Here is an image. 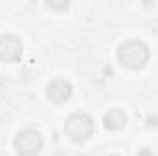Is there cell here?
<instances>
[{
	"label": "cell",
	"mask_w": 158,
	"mask_h": 156,
	"mask_svg": "<svg viewBox=\"0 0 158 156\" xmlns=\"http://www.w3.org/2000/svg\"><path fill=\"white\" fill-rule=\"evenodd\" d=\"M68 6H70L68 2H61V4H55V2H46V7H50V9H59V11H61V9H66Z\"/></svg>",
	"instance_id": "cell-7"
},
{
	"label": "cell",
	"mask_w": 158,
	"mask_h": 156,
	"mask_svg": "<svg viewBox=\"0 0 158 156\" xmlns=\"http://www.w3.org/2000/svg\"><path fill=\"white\" fill-rule=\"evenodd\" d=\"M127 125V114L119 109H112L109 112H105L103 116V127L107 130H119Z\"/></svg>",
	"instance_id": "cell-6"
},
{
	"label": "cell",
	"mask_w": 158,
	"mask_h": 156,
	"mask_svg": "<svg viewBox=\"0 0 158 156\" xmlns=\"http://www.w3.org/2000/svg\"><path fill=\"white\" fill-rule=\"evenodd\" d=\"M72 92H74V88H72L70 81H66V79H53L46 86V96L55 105H63L64 101H68L72 97Z\"/></svg>",
	"instance_id": "cell-5"
},
{
	"label": "cell",
	"mask_w": 158,
	"mask_h": 156,
	"mask_svg": "<svg viewBox=\"0 0 158 156\" xmlns=\"http://www.w3.org/2000/svg\"><path fill=\"white\" fill-rule=\"evenodd\" d=\"M13 145L20 156H37L42 151L44 140L37 129H24V130L17 132Z\"/></svg>",
	"instance_id": "cell-3"
},
{
	"label": "cell",
	"mask_w": 158,
	"mask_h": 156,
	"mask_svg": "<svg viewBox=\"0 0 158 156\" xmlns=\"http://www.w3.org/2000/svg\"><path fill=\"white\" fill-rule=\"evenodd\" d=\"M22 40L17 35L6 33L0 35V61L4 63H17L22 57Z\"/></svg>",
	"instance_id": "cell-4"
},
{
	"label": "cell",
	"mask_w": 158,
	"mask_h": 156,
	"mask_svg": "<svg viewBox=\"0 0 158 156\" xmlns=\"http://www.w3.org/2000/svg\"><path fill=\"white\" fill-rule=\"evenodd\" d=\"M116 53H118V61L121 63V66H125L129 70H140L151 59L149 46L143 40L138 39H129L125 42H121Z\"/></svg>",
	"instance_id": "cell-1"
},
{
	"label": "cell",
	"mask_w": 158,
	"mask_h": 156,
	"mask_svg": "<svg viewBox=\"0 0 158 156\" xmlns=\"http://www.w3.org/2000/svg\"><path fill=\"white\" fill-rule=\"evenodd\" d=\"M63 129H64V134L70 140H74L77 143H83V142H86V140L92 138V134L96 130V125H94V119L88 114H85V112H74V114H70V116L66 117Z\"/></svg>",
	"instance_id": "cell-2"
},
{
	"label": "cell",
	"mask_w": 158,
	"mask_h": 156,
	"mask_svg": "<svg viewBox=\"0 0 158 156\" xmlns=\"http://www.w3.org/2000/svg\"><path fill=\"white\" fill-rule=\"evenodd\" d=\"M145 123H147V127H155V129H156L158 127V116L156 114H149Z\"/></svg>",
	"instance_id": "cell-8"
}]
</instances>
